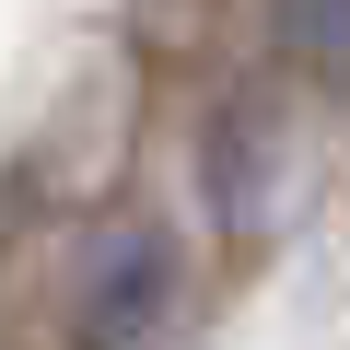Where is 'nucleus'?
Masks as SVG:
<instances>
[{"label":"nucleus","mask_w":350,"mask_h":350,"mask_svg":"<svg viewBox=\"0 0 350 350\" xmlns=\"http://www.w3.org/2000/svg\"><path fill=\"white\" fill-rule=\"evenodd\" d=\"M163 304H175V245H163V234H117V245L94 257L82 304H70V338H82V350H152Z\"/></svg>","instance_id":"nucleus-1"},{"label":"nucleus","mask_w":350,"mask_h":350,"mask_svg":"<svg viewBox=\"0 0 350 350\" xmlns=\"http://www.w3.org/2000/svg\"><path fill=\"white\" fill-rule=\"evenodd\" d=\"M269 24L304 70H350V0H269Z\"/></svg>","instance_id":"nucleus-2"}]
</instances>
